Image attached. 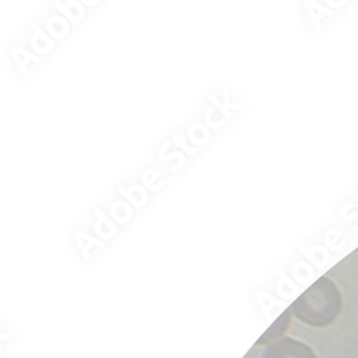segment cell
Instances as JSON below:
<instances>
[{"label": "cell", "mask_w": 358, "mask_h": 358, "mask_svg": "<svg viewBox=\"0 0 358 358\" xmlns=\"http://www.w3.org/2000/svg\"><path fill=\"white\" fill-rule=\"evenodd\" d=\"M343 294L330 277H321L289 306L292 318L313 328H327L341 315Z\"/></svg>", "instance_id": "6da1fadb"}, {"label": "cell", "mask_w": 358, "mask_h": 358, "mask_svg": "<svg viewBox=\"0 0 358 358\" xmlns=\"http://www.w3.org/2000/svg\"><path fill=\"white\" fill-rule=\"evenodd\" d=\"M262 358H317L314 350L303 341L284 337L273 344H268Z\"/></svg>", "instance_id": "7a4b0ae2"}, {"label": "cell", "mask_w": 358, "mask_h": 358, "mask_svg": "<svg viewBox=\"0 0 358 358\" xmlns=\"http://www.w3.org/2000/svg\"><path fill=\"white\" fill-rule=\"evenodd\" d=\"M291 322H292V314L289 310H285L281 314V317H278L277 321L261 336V338L257 341V345L266 347L268 344H273V343L284 338L285 333L289 330Z\"/></svg>", "instance_id": "3957f363"}]
</instances>
